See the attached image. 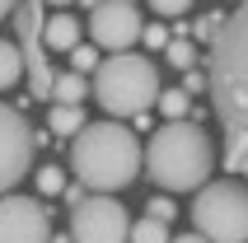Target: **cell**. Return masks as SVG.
Wrapping results in <instances>:
<instances>
[{
	"instance_id": "obj_7",
	"label": "cell",
	"mask_w": 248,
	"mask_h": 243,
	"mask_svg": "<svg viewBox=\"0 0 248 243\" xmlns=\"http://www.w3.org/2000/svg\"><path fill=\"white\" fill-rule=\"evenodd\" d=\"M70 234L75 243H131V220L112 201V192H94L70 206Z\"/></svg>"
},
{
	"instance_id": "obj_23",
	"label": "cell",
	"mask_w": 248,
	"mask_h": 243,
	"mask_svg": "<svg viewBox=\"0 0 248 243\" xmlns=\"http://www.w3.org/2000/svg\"><path fill=\"white\" fill-rule=\"evenodd\" d=\"M145 206H150L155 220H173V201H169V197H155V201H145Z\"/></svg>"
},
{
	"instance_id": "obj_9",
	"label": "cell",
	"mask_w": 248,
	"mask_h": 243,
	"mask_svg": "<svg viewBox=\"0 0 248 243\" xmlns=\"http://www.w3.org/2000/svg\"><path fill=\"white\" fill-rule=\"evenodd\" d=\"M89 38L108 52H126L140 38V10L131 0H98L89 10Z\"/></svg>"
},
{
	"instance_id": "obj_25",
	"label": "cell",
	"mask_w": 248,
	"mask_h": 243,
	"mask_svg": "<svg viewBox=\"0 0 248 243\" xmlns=\"http://www.w3.org/2000/svg\"><path fill=\"white\" fill-rule=\"evenodd\" d=\"M84 192H89V187L75 178V187H66V206H80V201H84Z\"/></svg>"
},
{
	"instance_id": "obj_14",
	"label": "cell",
	"mask_w": 248,
	"mask_h": 243,
	"mask_svg": "<svg viewBox=\"0 0 248 243\" xmlns=\"http://www.w3.org/2000/svg\"><path fill=\"white\" fill-rule=\"evenodd\" d=\"M24 75V52L19 42H0V89H14Z\"/></svg>"
},
{
	"instance_id": "obj_30",
	"label": "cell",
	"mask_w": 248,
	"mask_h": 243,
	"mask_svg": "<svg viewBox=\"0 0 248 243\" xmlns=\"http://www.w3.org/2000/svg\"><path fill=\"white\" fill-rule=\"evenodd\" d=\"M80 5H89V10H94V5H98V0H80Z\"/></svg>"
},
{
	"instance_id": "obj_6",
	"label": "cell",
	"mask_w": 248,
	"mask_h": 243,
	"mask_svg": "<svg viewBox=\"0 0 248 243\" xmlns=\"http://www.w3.org/2000/svg\"><path fill=\"white\" fill-rule=\"evenodd\" d=\"M47 0H19L14 5V28H19V52H24V66H28V94L33 98H52V80L56 70L47 61V42H42V28H47V14H42Z\"/></svg>"
},
{
	"instance_id": "obj_18",
	"label": "cell",
	"mask_w": 248,
	"mask_h": 243,
	"mask_svg": "<svg viewBox=\"0 0 248 243\" xmlns=\"http://www.w3.org/2000/svg\"><path fill=\"white\" fill-rule=\"evenodd\" d=\"M38 192L42 197H61L66 192V168L61 164H42L38 168Z\"/></svg>"
},
{
	"instance_id": "obj_11",
	"label": "cell",
	"mask_w": 248,
	"mask_h": 243,
	"mask_svg": "<svg viewBox=\"0 0 248 243\" xmlns=\"http://www.w3.org/2000/svg\"><path fill=\"white\" fill-rule=\"evenodd\" d=\"M80 19L70 10H56L52 19H47V28H42V42H47V52H70L75 42H80Z\"/></svg>"
},
{
	"instance_id": "obj_12",
	"label": "cell",
	"mask_w": 248,
	"mask_h": 243,
	"mask_svg": "<svg viewBox=\"0 0 248 243\" xmlns=\"http://www.w3.org/2000/svg\"><path fill=\"white\" fill-rule=\"evenodd\" d=\"M89 94H94V84L84 80L80 70H56V80H52V103H84Z\"/></svg>"
},
{
	"instance_id": "obj_21",
	"label": "cell",
	"mask_w": 248,
	"mask_h": 243,
	"mask_svg": "<svg viewBox=\"0 0 248 243\" xmlns=\"http://www.w3.org/2000/svg\"><path fill=\"white\" fill-rule=\"evenodd\" d=\"M220 24H225V14H206L202 24H197V38H206V42H216V33H220Z\"/></svg>"
},
{
	"instance_id": "obj_1",
	"label": "cell",
	"mask_w": 248,
	"mask_h": 243,
	"mask_svg": "<svg viewBox=\"0 0 248 243\" xmlns=\"http://www.w3.org/2000/svg\"><path fill=\"white\" fill-rule=\"evenodd\" d=\"M211 103L216 117L225 122L230 150H225V168L248 173V0L234 14H225L220 33L211 42Z\"/></svg>"
},
{
	"instance_id": "obj_24",
	"label": "cell",
	"mask_w": 248,
	"mask_h": 243,
	"mask_svg": "<svg viewBox=\"0 0 248 243\" xmlns=\"http://www.w3.org/2000/svg\"><path fill=\"white\" fill-rule=\"evenodd\" d=\"M183 89H187V94H197V89H211V75H202V70H187Z\"/></svg>"
},
{
	"instance_id": "obj_10",
	"label": "cell",
	"mask_w": 248,
	"mask_h": 243,
	"mask_svg": "<svg viewBox=\"0 0 248 243\" xmlns=\"http://www.w3.org/2000/svg\"><path fill=\"white\" fill-rule=\"evenodd\" d=\"M0 243H52L47 206L33 197H0Z\"/></svg>"
},
{
	"instance_id": "obj_19",
	"label": "cell",
	"mask_w": 248,
	"mask_h": 243,
	"mask_svg": "<svg viewBox=\"0 0 248 243\" xmlns=\"http://www.w3.org/2000/svg\"><path fill=\"white\" fill-rule=\"evenodd\" d=\"M164 56H169V66H173V70H192V61H197V47H192V42H183V38H169Z\"/></svg>"
},
{
	"instance_id": "obj_5",
	"label": "cell",
	"mask_w": 248,
	"mask_h": 243,
	"mask_svg": "<svg viewBox=\"0 0 248 243\" xmlns=\"http://www.w3.org/2000/svg\"><path fill=\"white\" fill-rule=\"evenodd\" d=\"M192 225L211 243H248V187L239 178L202 182L192 201Z\"/></svg>"
},
{
	"instance_id": "obj_3",
	"label": "cell",
	"mask_w": 248,
	"mask_h": 243,
	"mask_svg": "<svg viewBox=\"0 0 248 243\" xmlns=\"http://www.w3.org/2000/svg\"><path fill=\"white\" fill-rule=\"evenodd\" d=\"M216 168V145L197 122H164L145 145V173L164 192H197Z\"/></svg>"
},
{
	"instance_id": "obj_16",
	"label": "cell",
	"mask_w": 248,
	"mask_h": 243,
	"mask_svg": "<svg viewBox=\"0 0 248 243\" xmlns=\"http://www.w3.org/2000/svg\"><path fill=\"white\" fill-rule=\"evenodd\" d=\"M66 56H70V70H80V75H94L98 61H103V56H98V42H75Z\"/></svg>"
},
{
	"instance_id": "obj_13",
	"label": "cell",
	"mask_w": 248,
	"mask_h": 243,
	"mask_svg": "<svg viewBox=\"0 0 248 243\" xmlns=\"http://www.w3.org/2000/svg\"><path fill=\"white\" fill-rule=\"evenodd\" d=\"M80 126H84V108H80V103H52V112H47V131L75 136Z\"/></svg>"
},
{
	"instance_id": "obj_28",
	"label": "cell",
	"mask_w": 248,
	"mask_h": 243,
	"mask_svg": "<svg viewBox=\"0 0 248 243\" xmlns=\"http://www.w3.org/2000/svg\"><path fill=\"white\" fill-rule=\"evenodd\" d=\"M52 243H75V234H52Z\"/></svg>"
},
{
	"instance_id": "obj_4",
	"label": "cell",
	"mask_w": 248,
	"mask_h": 243,
	"mask_svg": "<svg viewBox=\"0 0 248 243\" xmlns=\"http://www.w3.org/2000/svg\"><path fill=\"white\" fill-rule=\"evenodd\" d=\"M89 84H94V98L103 103L108 117H140L159 103V70L136 52L103 56Z\"/></svg>"
},
{
	"instance_id": "obj_20",
	"label": "cell",
	"mask_w": 248,
	"mask_h": 243,
	"mask_svg": "<svg viewBox=\"0 0 248 243\" xmlns=\"http://www.w3.org/2000/svg\"><path fill=\"white\" fill-rule=\"evenodd\" d=\"M150 10H155V14H164V19H178V14L192 10V0H150Z\"/></svg>"
},
{
	"instance_id": "obj_2",
	"label": "cell",
	"mask_w": 248,
	"mask_h": 243,
	"mask_svg": "<svg viewBox=\"0 0 248 243\" xmlns=\"http://www.w3.org/2000/svg\"><path fill=\"white\" fill-rule=\"evenodd\" d=\"M70 173L89 192H122L140 173V140L122 117L84 122L70 136Z\"/></svg>"
},
{
	"instance_id": "obj_15",
	"label": "cell",
	"mask_w": 248,
	"mask_h": 243,
	"mask_svg": "<svg viewBox=\"0 0 248 243\" xmlns=\"http://www.w3.org/2000/svg\"><path fill=\"white\" fill-rule=\"evenodd\" d=\"M169 239H173V234H169V220L145 215V220L131 225V243H169Z\"/></svg>"
},
{
	"instance_id": "obj_27",
	"label": "cell",
	"mask_w": 248,
	"mask_h": 243,
	"mask_svg": "<svg viewBox=\"0 0 248 243\" xmlns=\"http://www.w3.org/2000/svg\"><path fill=\"white\" fill-rule=\"evenodd\" d=\"M14 5H19V0H0V19H10V14H14Z\"/></svg>"
},
{
	"instance_id": "obj_26",
	"label": "cell",
	"mask_w": 248,
	"mask_h": 243,
	"mask_svg": "<svg viewBox=\"0 0 248 243\" xmlns=\"http://www.w3.org/2000/svg\"><path fill=\"white\" fill-rule=\"evenodd\" d=\"M169 243H211L202 229H192V234H178V239H169Z\"/></svg>"
},
{
	"instance_id": "obj_29",
	"label": "cell",
	"mask_w": 248,
	"mask_h": 243,
	"mask_svg": "<svg viewBox=\"0 0 248 243\" xmlns=\"http://www.w3.org/2000/svg\"><path fill=\"white\" fill-rule=\"evenodd\" d=\"M47 5H56V10H70V5H75V0H47Z\"/></svg>"
},
{
	"instance_id": "obj_8",
	"label": "cell",
	"mask_w": 248,
	"mask_h": 243,
	"mask_svg": "<svg viewBox=\"0 0 248 243\" xmlns=\"http://www.w3.org/2000/svg\"><path fill=\"white\" fill-rule=\"evenodd\" d=\"M33 150H38V136L28 131L24 112L10 108V103H0V197L14 182H24L28 164H33Z\"/></svg>"
},
{
	"instance_id": "obj_17",
	"label": "cell",
	"mask_w": 248,
	"mask_h": 243,
	"mask_svg": "<svg viewBox=\"0 0 248 243\" xmlns=\"http://www.w3.org/2000/svg\"><path fill=\"white\" fill-rule=\"evenodd\" d=\"M187 103H192V94H187V89H159V103H155V108L173 122V117H187Z\"/></svg>"
},
{
	"instance_id": "obj_22",
	"label": "cell",
	"mask_w": 248,
	"mask_h": 243,
	"mask_svg": "<svg viewBox=\"0 0 248 243\" xmlns=\"http://www.w3.org/2000/svg\"><path fill=\"white\" fill-rule=\"evenodd\" d=\"M140 42H145V47H169V33L159 24H150V28H140Z\"/></svg>"
}]
</instances>
